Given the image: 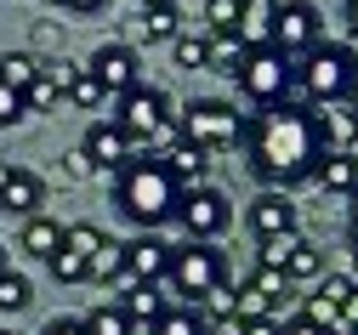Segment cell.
I'll use <instances>...</instances> for the list:
<instances>
[{"mask_svg": "<svg viewBox=\"0 0 358 335\" xmlns=\"http://www.w3.org/2000/svg\"><path fill=\"white\" fill-rule=\"evenodd\" d=\"M245 159H250V176L262 187H279V194H290L296 182H313V171L324 159L319 131H313V108L296 97L256 108L245 125Z\"/></svg>", "mask_w": 358, "mask_h": 335, "instance_id": "1", "label": "cell"}, {"mask_svg": "<svg viewBox=\"0 0 358 335\" xmlns=\"http://www.w3.org/2000/svg\"><path fill=\"white\" fill-rule=\"evenodd\" d=\"M114 205L120 216L137 227V233H159L165 222H176V205H182V187H176V176L165 171V159H131L120 176H114Z\"/></svg>", "mask_w": 358, "mask_h": 335, "instance_id": "2", "label": "cell"}, {"mask_svg": "<svg viewBox=\"0 0 358 335\" xmlns=\"http://www.w3.org/2000/svg\"><path fill=\"white\" fill-rule=\"evenodd\" d=\"M358 85V69L347 57L341 40H319L313 52L296 57V91L307 97V108H330V103H347V91Z\"/></svg>", "mask_w": 358, "mask_h": 335, "instance_id": "3", "label": "cell"}, {"mask_svg": "<svg viewBox=\"0 0 358 335\" xmlns=\"http://www.w3.org/2000/svg\"><path fill=\"white\" fill-rule=\"evenodd\" d=\"M245 125H250V114H239L234 103H222V97H194L182 114H176V136L199 142L205 154L239 148V142H245Z\"/></svg>", "mask_w": 358, "mask_h": 335, "instance_id": "4", "label": "cell"}, {"mask_svg": "<svg viewBox=\"0 0 358 335\" xmlns=\"http://www.w3.org/2000/svg\"><path fill=\"white\" fill-rule=\"evenodd\" d=\"M234 80H239V97L256 103V108L290 103L296 97V57H285L279 45H250Z\"/></svg>", "mask_w": 358, "mask_h": 335, "instance_id": "5", "label": "cell"}, {"mask_svg": "<svg viewBox=\"0 0 358 335\" xmlns=\"http://www.w3.org/2000/svg\"><path fill=\"white\" fill-rule=\"evenodd\" d=\"M165 284H171L188 307H199L216 284H228V256H222L216 245H205V238H182V245H171V273H165Z\"/></svg>", "mask_w": 358, "mask_h": 335, "instance_id": "6", "label": "cell"}, {"mask_svg": "<svg viewBox=\"0 0 358 335\" xmlns=\"http://www.w3.org/2000/svg\"><path fill=\"white\" fill-rule=\"evenodd\" d=\"M120 131L137 142V148H148V142H165L171 136V97L154 85H137V91H125L120 97Z\"/></svg>", "mask_w": 358, "mask_h": 335, "instance_id": "7", "label": "cell"}, {"mask_svg": "<svg viewBox=\"0 0 358 335\" xmlns=\"http://www.w3.org/2000/svg\"><path fill=\"white\" fill-rule=\"evenodd\" d=\"M176 222H182V233H188V238H205V245H216V238L234 227V205H228V194H222V187L199 182V187H182Z\"/></svg>", "mask_w": 358, "mask_h": 335, "instance_id": "8", "label": "cell"}, {"mask_svg": "<svg viewBox=\"0 0 358 335\" xmlns=\"http://www.w3.org/2000/svg\"><path fill=\"white\" fill-rule=\"evenodd\" d=\"M103 250H108V233L92 227V222H74V227H63V245H57V256L46 267H52L57 284H85Z\"/></svg>", "mask_w": 358, "mask_h": 335, "instance_id": "9", "label": "cell"}, {"mask_svg": "<svg viewBox=\"0 0 358 335\" xmlns=\"http://www.w3.org/2000/svg\"><path fill=\"white\" fill-rule=\"evenodd\" d=\"M319 40H324V12L313 6V0H279V34H273L279 52L285 57H301Z\"/></svg>", "mask_w": 358, "mask_h": 335, "instance_id": "10", "label": "cell"}, {"mask_svg": "<svg viewBox=\"0 0 358 335\" xmlns=\"http://www.w3.org/2000/svg\"><path fill=\"white\" fill-rule=\"evenodd\" d=\"M296 222H301V211H296L290 194H279V187H262V194L245 205V227L262 238V245H267V238H290V233H301Z\"/></svg>", "mask_w": 358, "mask_h": 335, "instance_id": "11", "label": "cell"}, {"mask_svg": "<svg viewBox=\"0 0 358 335\" xmlns=\"http://www.w3.org/2000/svg\"><path fill=\"white\" fill-rule=\"evenodd\" d=\"M85 69L103 80V91H108V97H125V91H137V85H143V63H137V52H131L125 40H103Z\"/></svg>", "mask_w": 358, "mask_h": 335, "instance_id": "12", "label": "cell"}, {"mask_svg": "<svg viewBox=\"0 0 358 335\" xmlns=\"http://www.w3.org/2000/svg\"><path fill=\"white\" fill-rule=\"evenodd\" d=\"M80 148L92 154L97 171H114V176H120L131 159H137V142L120 131V120H92V125H85V142H80Z\"/></svg>", "mask_w": 358, "mask_h": 335, "instance_id": "13", "label": "cell"}, {"mask_svg": "<svg viewBox=\"0 0 358 335\" xmlns=\"http://www.w3.org/2000/svg\"><path fill=\"white\" fill-rule=\"evenodd\" d=\"M125 267H131V284H165L171 273V245L159 233H137L125 245Z\"/></svg>", "mask_w": 358, "mask_h": 335, "instance_id": "14", "label": "cell"}, {"mask_svg": "<svg viewBox=\"0 0 358 335\" xmlns=\"http://www.w3.org/2000/svg\"><path fill=\"white\" fill-rule=\"evenodd\" d=\"M40 205H46V182H40L34 171H23V165H12V176L0 182V211H12V216H40Z\"/></svg>", "mask_w": 358, "mask_h": 335, "instance_id": "15", "label": "cell"}, {"mask_svg": "<svg viewBox=\"0 0 358 335\" xmlns=\"http://www.w3.org/2000/svg\"><path fill=\"white\" fill-rule=\"evenodd\" d=\"M313 131H319V148L324 154H347L358 142V120L347 103H330V108H313Z\"/></svg>", "mask_w": 358, "mask_h": 335, "instance_id": "16", "label": "cell"}, {"mask_svg": "<svg viewBox=\"0 0 358 335\" xmlns=\"http://www.w3.org/2000/svg\"><path fill=\"white\" fill-rule=\"evenodd\" d=\"M159 159H165V171L176 176V187H199L205 171H210V154L199 148V142H188V136H171V148H165Z\"/></svg>", "mask_w": 358, "mask_h": 335, "instance_id": "17", "label": "cell"}, {"mask_svg": "<svg viewBox=\"0 0 358 335\" xmlns=\"http://www.w3.org/2000/svg\"><path fill=\"white\" fill-rule=\"evenodd\" d=\"M234 34L245 40V52H250V45H273V34H279V0H245Z\"/></svg>", "mask_w": 358, "mask_h": 335, "instance_id": "18", "label": "cell"}, {"mask_svg": "<svg viewBox=\"0 0 358 335\" xmlns=\"http://www.w3.org/2000/svg\"><path fill=\"white\" fill-rule=\"evenodd\" d=\"M313 182H319L330 199H352V194H358V165H352L347 154H324L319 171H313Z\"/></svg>", "mask_w": 358, "mask_h": 335, "instance_id": "19", "label": "cell"}, {"mask_svg": "<svg viewBox=\"0 0 358 335\" xmlns=\"http://www.w3.org/2000/svg\"><path fill=\"white\" fill-rule=\"evenodd\" d=\"M285 278L290 284H319L324 278V250L313 245V238H290V256H285Z\"/></svg>", "mask_w": 358, "mask_h": 335, "instance_id": "20", "label": "cell"}, {"mask_svg": "<svg viewBox=\"0 0 358 335\" xmlns=\"http://www.w3.org/2000/svg\"><path fill=\"white\" fill-rule=\"evenodd\" d=\"M57 245H63V227H57L52 216H29V222H23L17 250H29L34 262H52V256H57Z\"/></svg>", "mask_w": 358, "mask_h": 335, "instance_id": "21", "label": "cell"}, {"mask_svg": "<svg viewBox=\"0 0 358 335\" xmlns=\"http://www.w3.org/2000/svg\"><path fill=\"white\" fill-rule=\"evenodd\" d=\"M120 307L131 313V324H148V329H154V324H159V318L171 313V301L159 296V284H131V290H125V301H120Z\"/></svg>", "mask_w": 358, "mask_h": 335, "instance_id": "22", "label": "cell"}, {"mask_svg": "<svg viewBox=\"0 0 358 335\" xmlns=\"http://www.w3.org/2000/svg\"><path fill=\"white\" fill-rule=\"evenodd\" d=\"M199 318H205V329H239V290L234 284H216L199 301Z\"/></svg>", "mask_w": 358, "mask_h": 335, "instance_id": "23", "label": "cell"}, {"mask_svg": "<svg viewBox=\"0 0 358 335\" xmlns=\"http://www.w3.org/2000/svg\"><path fill=\"white\" fill-rule=\"evenodd\" d=\"M131 23H137V34H143V40H165V45L182 34V12H176V6H143Z\"/></svg>", "mask_w": 358, "mask_h": 335, "instance_id": "24", "label": "cell"}, {"mask_svg": "<svg viewBox=\"0 0 358 335\" xmlns=\"http://www.w3.org/2000/svg\"><path fill=\"white\" fill-rule=\"evenodd\" d=\"M245 284H250V290H256L267 307H273V313H279V307L290 301V290H296V284H290L279 267H250V278H245Z\"/></svg>", "mask_w": 358, "mask_h": 335, "instance_id": "25", "label": "cell"}, {"mask_svg": "<svg viewBox=\"0 0 358 335\" xmlns=\"http://www.w3.org/2000/svg\"><path fill=\"white\" fill-rule=\"evenodd\" d=\"M85 335H137V324H131V313L120 301H108V307L85 313Z\"/></svg>", "mask_w": 358, "mask_h": 335, "instance_id": "26", "label": "cell"}, {"mask_svg": "<svg viewBox=\"0 0 358 335\" xmlns=\"http://www.w3.org/2000/svg\"><path fill=\"white\" fill-rule=\"evenodd\" d=\"M171 57H176V69H210V34H176L171 40Z\"/></svg>", "mask_w": 358, "mask_h": 335, "instance_id": "27", "label": "cell"}, {"mask_svg": "<svg viewBox=\"0 0 358 335\" xmlns=\"http://www.w3.org/2000/svg\"><path fill=\"white\" fill-rule=\"evenodd\" d=\"M0 80H6L12 91H29V85L40 80V63H34V52H6V57H0Z\"/></svg>", "mask_w": 358, "mask_h": 335, "instance_id": "28", "label": "cell"}, {"mask_svg": "<svg viewBox=\"0 0 358 335\" xmlns=\"http://www.w3.org/2000/svg\"><path fill=\"white\" fill-rule=\"evenodd\" d=\"M245 63V40L239 34H210V69L216 74H239Z\"/></svg>", "mask_w": 358, "mask_h": 335, "instance_id": "29", "label": "cell"}, {"mask_svg": "<svg viewBox=\"0 0 358 335\" xmlns=\"http://www.w3.org/2000/svg\"><path fill=\"white\" fill-rule=\"evenodd\" d=\"M148 335H210L205 329V318H199V307H171Z\"/></svg>", "mask_w": 358, "mask_h": 335, "instance_id": "30", "label": "cell"}, {"mask_svg": "<svg viewBox=\"0 0 358 335\" xmlns=\"http://www.w3.org/2000/svg\"><path fill=\"white\" fill-rule=\"evenodd\" d=\"M92 278H103V284H120V290H131V267H125V245H114V238H108V250L97 256Z\"/></svg>", "mask_w": 358, "mask_h": 335, "instance_id": "31", "label": "cell"}, {"mask_svg": "<svg viewBox=\"0 0 358 335\" xmlns=\"http://www.w3.org/2000/svg\"><path fill=\"white\" fill-rule=\"evenodd\" d=\"M245 0H205V34H234Z\"/></svg>", "mask_w": 358, "mask_h": 335, "instance_id": "32", "label": "cell"}, {"mask_svg": "<svg viewBox=\"0 0 358 335\" xmlns=\"http://www.w3.org/2000/svg\"><path fill=\"white\" fill-rule=\"evenodd\" d=\"M103 97H108V91H103V80L80 63V74H74V85H69V103H74V108H103Z\"/></svg>", "mask_w": 358, "mask_h": 335, "instance_id": "33", "label": "cell"}, {"mask_svg": "<svg viewBox=\"0 0 358 335\" xmlns=\"http://www.w3.org/2000/svg\"><path fill=\"white\" fill-rule=\"evenodd\" d=\"M34 301V284L23 273H0V313H23Z\"/></svg>", "mask_w": 358, "mask_h": 335, "instance_id": "34", "label": "cell"}, {"mask_svg": "<svg viewBox=\"0 0 358 335\" xmlns=\"http://www.w3.org/2000/svg\"><path fill=\"white\" fill-rule=\"evenodd\" d=\"M57 97H63V91H57V85H52L46 74H40V80H34L29 91H23V103H29V114H52V108H57Z\"/></svg>", "mask_w": 358, "mask_h": 335, "instance_id": "35", "label": "cell"}, {"mask_svg": "<svg viewBox=\"0 0 358 335\" xmlns=\"http://www.w3.org/2000/svg\"><path fill=\"white\" fill-rule=\"evenodd\" d=\"M313 296H319V301H330V307H341V301L352 296V278H347V273H324V278H319V290H313Z\"/></svg>", "mask_w": 358, "mask_h": 335, "instance_id": "36", "label": "cell"}, {"mask_svg": "<svg viewBox=\"0 0 358 335\" xmlns=\"http://www.w3.org/2000/svg\"><path fill=\"white\" fill-rule=\"evenodd\" d=\"M40 74H46L57 91H63V97H69V85H74V74H80V63L74 57H52V63H40Z\"/></svg>", "mask_w": 358, "mask_h": 335, "instance_id": "37", "label": "cell"}, {"mask_svg": "<svg viewBox=\"0 0 358 335\" xmlns=\"http://www.w3.org/2000/svg\"><path fill=\"white\" fill-rule=\"evenodd\" d=\"M29 114V103H23V91H12L6 80H0V125H17Z\"/></svg>", "mask_w": 358, "mask_h": 335, "instance_id": "38", "label": "cell"}, {"mask_svg": "<svg viewBox=\"0 0 358 335\" xmlns=\"http://www.w3.org/2000/svg\"><path fill=\"white\" fill-rule=\"evenodd\" d=\"M296 238V233H290ZM290 238H267V245L256 250V267H279L285 273V256H290Z\"/></svg>", "mask_w": 358, "mask_h": 335, "instance_id": "39", "label": "cell"}, {"mask_svg": "<svg viewBox=\"0 0 358 335\" xmlns=\"http://www.w3.org/2000/svg\"><path fill=\"white\" fill-rule=\"evenodd\" d=\"M63 171H69L74 182H85V176H97V165H92V154H85V148H69V154H63Z\"/></svg>", "mask_w": 358, "mask_h": 335, "instance_id": "40", "label": "cell"}, {"mask_svg": "<svg viewBox=\"0 0 358 335\" xmlns=\"http://www.w3.org/2000/svg\"><path fill=\"white\" fill-rule=\"evenodd\" d=\"M239 335H285V318H279V313H267V318H245Z\"/></svg>", "mask_w": 358, "mask_h": 335, "instance_id": "41", "label": "cell"}, {"mask_svg": "<svg viewBox=\"0 0 358 335\" xmlns=\"http://www.w3.org/2000/svg\"><path fill=\"white\" fill-rule=\"evenodd\" d=\"M267 313H273V307H267L250 284H245V290H239V324H245V318H267Z\"/></svg>", "mask_w": 358, "mask_h": 335, "instance_id": "42", "label": "cell"}, {"mask_svg": "<svg viewBox=\"0 0 358 335\" xmlns=\"http://www.w3.org/2000/svg\"><path fill=\"white\" fill-rule=\"evenodd\" d=\"M40 335H85V318H52Z\"/></svg>", "mask_w": 358, "mask_h": 335, "instance_id": "43", "label": "cell"}, {"mask_svg": "<svg viewBox=\"0 0 358 335\" xmlns=\"http://www.w3.org/2000/svg\"><path fill=\"white\" fill-rule=\"evenodd\" d=\"M285 335H330V329H319V324H307L301 313H290V318H285Z\"/></svg>", "mask_w": 358, "mask_h": 335, "instance_id": "44", "label": "cell"}, {"mask_svg": "<svg viewBox=\"0 0 358 335\" xmlns=\"http://www.w3.org/2000/svg\"><path fill=\"white\" fill-rule=\"evenodd\" d=\"M52 6H63V12H80V17H85V12H103L108 0H52Z\"/></svg>", "mask_w": 358, "mask_h": 335, "instance_id": "45", "label": "cell"}, {"mask_svg": "<svg viewBox=\"0 0 358 335\" xmlns=\"http://www.w3.org/2000/svg\"><path fill=\"white\" fill-rule=\"evenodd\" d=\"M341 329H358V284H352V296L341 301Z\"/></svg>", "mask_w": 358, "mask_h": 335, "instance_id": "46", "label": "cell"}, {"mask_svg": "<svg viewBox=\"0 0 358 335\" xmlns=\"http://www.w3.org/2000/svg\"><path fill=\"white\" fill-rule=\"evenodd\" d=\"M341 45H347V57H352V69H358V34H347Z\"/></svg>", "mask_w": 358, "mask_h": 335, "instance_id": "47", "label": "cell"}, {"mask_svg": "<svg viewBox=\"0 0 358 335\" xmlns=\"http://www.w3.org/2000/svg\"><path fill=\"white\" fill-rule=\"evenodd\" d=\"M347 23H352V34H358V0H347Z\"/></svg>", "mask_w": 358, "mask_h": 335, "instance_id": "48", "label": "cell"}, {"mask_svg": "<svg viewBox=\"0 0 358 335\" xmlns=\"http://www.w3.org/2000/svg\"><path fill=\"white\" fill-rule=\"evenodd\" d=\"M347 108H352V120H358V85H352V91H347Z\"/></svg>", "mask_w": 358, "mask_h": 335, "instance_id": "49", "label": "cell"}, {"mask_svg": "<svg viewBox=\"0 0 358 335\" xmlns=\"http://www.w3.org/2000/svg\"><path fill=\"white\" fill-rule=\"evenodd\" d=\"M347 250H352V267H358V233H352V238H347Z\"/></svg>", "mask_w": 358, "mask_h": 335, "instance_id": "50", "label": "cell"}, {"mask_svg": "<svg viewBox=\"0 0 358 335\" xmlns=\"http://www.w3.org/2000/svg\"><path fill=\"white\" fill-rule=\"evenodd\" d=\"M352 233H358V194H352Z\"/></svg>", "mask_w": 358, "mask_h": 335, "instance_id": "51", "label": "cell"}, {"mask_svg": "<svg viewBox=\"0 0 358 335\" xmlns=\"http://www.w3.org/2000/svg\"><path fill=\"white\" fill-rule=\"evenodd\" d=\"M143 6H176V0H143Z\"/></svg>", "mask_w": 358, "mask_h": 335, "instance_id": "52", "label": "cell"}, {"mask_svg": "<svg viewBox=\"0 0 358 335\" xmlns=\"http://www.w3.org/2000/svg\"><path fill=\"white\" fill-rule=\"evenodd\" d=\"M347 159H352V165H358V142H352V148H347Z\"/></svg>", "mask_w": 358, "mask_h": 335, "instance_id": "53", "label": "cell"}, {"mask_svg": "<svg viewBox=\"0 0 358 335\" xmlns=\"http://www.w3.org/2000/svg\"><path fill=\"white\" fill-rule=\"evenodd\" d=\"M0 273H6V245H0Z\"/></svg>", "mask_w": 358, "mask_h": 335, "instance_id": "54", "label": "cell"}, {"mask_svg": "<svg viewBox=\"0 0 358 335\" xmlns=\"http://www.w3.org/2000/svg\"><path fill=\"white\" fill-rule=\"evenodd\" d=\"M6 176H12V165H0V182H6Z\"/></svg>", "mask_w": 358, "mask_h": 335, "instance_id": "55", "label": "cell"}, {"mask_svg": "<svg viewBox=\"0 0 358 335\" xmlns=\"http://www.w3.org/2000/svg\"><path fill=\"white\" fill-rule=\"evenodd\" d=\"M210 335H239V329H210Z\"/></svg>", "mask_w": 358, "mask_h": 335, "instance_id": "56", "label": "cell"}, {"mask_svg": "<svg viewBox=\"0 0 358 335\" xmlns=\"http://www.w3.org/2000/svg\"><path fill=\"white\" fill-rule=\"evenodd\" d=\"M0 335H12V329H0Z\"/></svg>", "mask_w": 358, "mask_h": 335, "instance_id": "57", "label": "cell"}, {"mask_svg": "<svg viewBox=\"0 0 358 335\" xmlns=\"http://www.w3.org/2000/svg\"><path fill=\"white\" fill-rule=\"evenodd\" d=\"M341 335H352V329H341Z\"/></svg>", "mask_w": 358, "mask_h": 335, "instance_id": "58", "label": "cell"}, {"mask_svg": "<svg viewBox=\"0 0 358 335\" xmlns=\"http://www.w3.org/2000/svg\"><path fill=\"white\" fill-rule=\"evenodd\" d=\"M199 6H205V0H199Z\"/></svg>", "mask_w": 358, "mask_h": 335, "instance_id": "59", "label": "cell"}, {"mask_svg": "<svg viewBox=\"0 0 358 335\" xmlns=\"http://www.w3.org/2000/svg\"><path fill=\"white\" fill-rule=\"evenodd\" d=\"M352 335H358V329H352Z\"/></svg>", "mask_w": 358, "mask_h": 335, "instance_id": "60", "label": "cell"}]
</instances>
